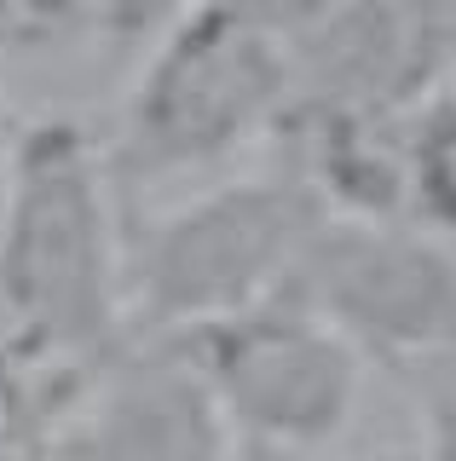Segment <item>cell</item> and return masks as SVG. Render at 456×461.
I'll use <instances>...</instances> for the list:
<instances>
[{
    "instance_id": "1",
    "label": "cell",
    "mask_w": 456,
    "mask_h": 461,
    "mask_svg": "<svg viewBox=\"0 0 456 461\" xmlns=\"http://www.w3.org/2000/svg\"><path fill=\"white\" fill-rule=\"evenodd\" d=\"M0 312L35 364H93L133 335L122 185L76 115H41L6 144Z\"/></svg>"
},
{
    "instance_id": "2",
    "label": "cell",
    "mask_w": 456,
    "mask_h": 461,
    "mask_svg": "<svg viewBox=\"0 0 456 461\" xmlns=\"http://www.w3.org/2000/svg\"><path fill=\"white\" fill-rule=\"evenodd\" d=\"M295 110V47L232 6H203L145 47L105 139L127 191L232 162Z\"/></svg>"
},
{
    "instance_id": "3",
    "label": "cell",
    "mask_w": 456,
    "mask_h": 461,
    "mask_svg": "<svg viewBox=\"0 0 456 461\" xmlns=\"http://www.w3.org/2000/svg\"><path fill=\"white\" fill-rule=\"evenodd\" d=\"M330 220V196L301 173L232 179L127 220V323L133 335H191L289 288Z\"/></svg>"
},
{
    "instance_id": "4",
    "label": "cell",
    "mask_w": 456,
    "mask_h": 461,
    "mask_svg": "<svg viewBox=\"0 0 456 461\" xmlns=\"http://www.w3.org/2000/svg\"><path fill=\"white\" fill-rule=\"evenodd\" d=\"M220 403L232 444L301 461L341 438L364 393V352L295 288L174 335Z\"/></svg>"
},
{
    "instance_id": "5",
    "label": "cell",
    "mask_w": 456,
    "mask_h": 461,
    "mask_svg": "<svg viewBox=\"0 0 456 461\" xmlns=\"http://www.w3.org/2000/svg\"><path fill=\"white\" fill-rule=\"evenodd\" d=\"M289 288L359 352L433 364L456 346V259L381 220H324Z\"/></svg>"
},
{
    "instance_id": "6",
    "label": "cell",
    "mask_w": 456,
    "mask_h": 461,
    "mask_svg": "<svg viewBox=\"0 0 456 461\" xmlns=\"http://www.w3.org/2000/svg\"><path fill=\"white\" fill-rule=\"evenodd\" d=\"M232 427L174 335H127L69 393L35 461H225Z\"/></svg>"
},
{
    "instance_id": "7",
    "label": "cell",
    "mask_w": 456,
    "mask_h": 461,
    "mask_svg": "<svg viewBox=\"0 0 456 461\" xmlns=\"http://www.w3.org/2000/svg\"><path fill=\"white\" fill-rule=\"evenodd\" d=\"M93 41V0H0V52H52Z\"/></svg>"
},
{
    "instance_id": "8",
    "label": "cell",
    "mask_w": 456,
    "mask_h": 461,
    "mask_svg": "<svg viewBox=\"0 0 456 461\" xmlns=\"http://www.w3.org/2000/svg\"><path fill=\"white\" fill-rule=\"evenodd\" d=\"M225 461H278V456H260V450H243V444H237V450L225 456Z\"/></svg>"
},
{
    "instance_id": "9",
    "label": "cell",
    "mask_w": 456,
    "mask_h": 461,
    "mask_svg": "<svg viewBox=\"0 0 456 461\" xmlns=\"http://www.w3.org/2000/svg\"><path fill=\"white\" fill-rule=\"evenodd\" d=\"M0 144H12L6 139V93H0Z\"/></svg>"
},
{
    "instance_id": "10",
    "label": "cell",
    "mask_w": 456,
    "mask_h": 461,
    "mask_svg": "<svg viewBox=\"0 0 456 461\" xmlns=\"http://www.w3.org/2000/svg\"><path fill=\"white\" fill-rule=\"evenodd\" d=\"M369 461H416V456H369Z\"/></svg>"
},
{
    "instance_id": "11",
    "label": "cell",
    "mask_w": 456,
    "mask_h": 461,
    "mask_svg": "<svg viewBox=\"0 0 456 461\" xmlns=\"http://www.w3.org/2000/svg\"><path fill=\"white\" fill-rule=\"evenodd\" d=\"M0 340H6V312H0Z\"/></svg>"
}]
</instances>
